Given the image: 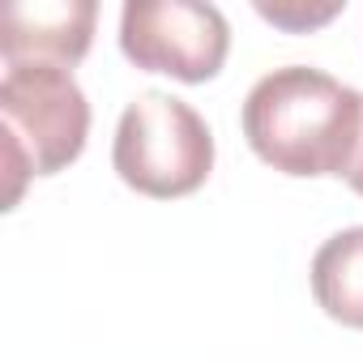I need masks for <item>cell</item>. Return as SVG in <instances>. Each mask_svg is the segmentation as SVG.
Returning a JSON list of instances; mask_svg holds the SVG:
<instances>
[{
    "label": "cell",
    "instance_id": "6da1fadb",
    "mask_svg": "<svg viewBox=\"0 0 363 363\" xmlns=\"http://www.w3.org/2000/svg\"><path fill=\"white\" fill-rule=\"evenodd\" d=\"M240 124L252 154L282 175H346L363 128V94L320 69L286 65L248 90Z\"/></svg>",
    "mask_w": 363,
    "mask_h": 363
},
{
    "label": "cell",
    "instance_id": "7a4b0ae2",
    "mask_svg": "<svg viewBox=\"0 0 363 363\" xmlns=\"http://www.w3.org/2000/svg\"><path fill=\"white\" fill-rule=\"evenodd\" d=\"M0 137H5L9 210L30 175H56L86 150L90 103L60 65H9L0 82Z\"/></svg>",
    "mask_w": 363,
    "mask_h": 363
},
{
    "label": "cell",
    "instance_id": "3957f363",
    "mask_svg": "<svg viewBox=\"0 0 363 363\" xmlns=\"http://www.w3.org/2000/svg\"><path fill=\"white\" fill-rule=\"evenodd\" d=\"M111 162L133 193L154 201H175L197 193L210 179L214 133L184 99L145 90L120 116Z\"/></svg>",
    "mask_w": 363,
    "mask_h": 363
},
{
    "label": "cell",
    "instance_id": "277c9868",
    "mask_svg": "<svg viewBox=\"0 0 363 363\" xmlns=\"http://www.w3.org/2000/svg\"><path fill=\"white\" fill-rule=\"evenodd\" d=\"M120 52L175 82H210L227 65L231 26L214 5L197 0H128L120 13Z\"/></svg>",
    "mask_w": 363,
    "mask_h": 363
},
{
    "label": "cell",
    "instance_id": "5b68a950",
    "mask_svg": "<svg viewBox=\"0 0 363 363\" xmlns=\"http://www.w3.org/2000/svg\"><path fill=\"white\" fill-rule=\"evenodd\" d=\"M94 0H13L0 18L5 65H60L73 69L94 39Z\"/></svg>",
    "mask_w": 363,
    "mask_h": 363
},
{
    "label": "cell",
    "instance_id": "8992f818",
    "mask_svg": "<svg viewBox=\"0 0 363 363\" xmlns=\"http://www.w3.org/2000/svg\"><path fill=\"white\" fill-rule=\"evenodd\" d=\"M312 295L337 325L363 329V227L329 235L312 257Z\"/></svg>",
    "mask_w": 363,
    "mask_h": 363
},
{
    "label": "cell",
    "instance_id": "52a82bcc",
    "mask_svg": "<svg viewBox=\"0 0 363 363\" xmlns=\"http://www.w3.org/2000/svg\"><path fill=\"white\" fill-rule=\"evenodd\" d=\"M342 5H320V9H303V5H257V13L274 26H286V30H308V26H320L337 13Z\"/></svg>",
    "mask_w": 363,
    "mask_h": 363
},
{
    "label": "cell",
    "instance_id": "ba28073f",
    "mask_svg": "<svg viewBox=\"0 0 363 363\" xmlns=\"http://www.w3.org/2000/svg\"><path fill=\"white\" fill-rule=\"evenodd\" d=\"M346 184L363 197V128H359V145H354V158H350V167H346Z\"/></svg>",
    "mask_w": 363,
    "mask_h": 363
}]
</instances>
